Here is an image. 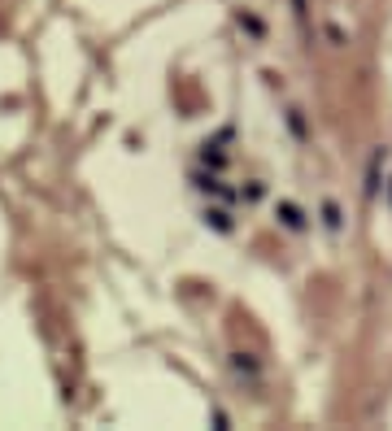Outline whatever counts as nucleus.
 <instances>
[{"mask_svg":"<svg viewBox=\"0 0 392 431\" xmlns=\"http://www.w3.org/2000/svg\"><path fill=\"white\" fill-rule=\"evenodd\" d=\"M279 213H283V222H288L292 231H301V226H305V222H301V209H296V205H283Z\"/></svg>","mask_w":392,"mask_h":431,"instance_id":"nucleus-1","label":"nucleus"},{"mask_svg":"<svg viewBox=\"0 0 392 431\" xmlns=\"http://www.w3.org/2000/svg\"><path fill=\"white\" fill-rule=\"evenodd\" d=\"M205 218H209L213 226H218V231H231V222H227V213H222V209H209Z\"/></svg>","mask_w":392,"mask_h":431,"instance_id":"nucleus-2","label":"nucleus"}]
</instances>
